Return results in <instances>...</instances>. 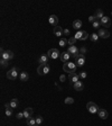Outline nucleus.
Listing matches in <instances>:
<instances>
[{
  "instance_id": "1",
  "label": "nucleus",
  "mask_w": 112,
  "mask_h": 126,
  "mask_svg": "<svg viewBox=\"0 0 112 126\" xmlns=\"http://www.w3.org/2000/svg\"><path fill=\"white\" fill-rule=\"evenodd\" d=\"M50 72V65L48 63L46 64H40L37 69V73H38L39 76H46L48 73Z\"/></svg>"
},
{
  "instance_id": "2",
  "label": "nucleus",
  "mask_w": 112,
  "mask_h": 126,
  "mask_svg": "<svg viewBox=\"0 0 112 126\" xmlns=\"http://www.w3.org/2000/svg\"><path fill=\"white\" fill-rule=\"evenodd\" d=\"M76 64L75 63H72V62H66V63H64V65H63V70L65 71V72H68V73H73L76 71Z\"/></svg>"
},
{
  "instance_id": "3",
  "label": "nucleus",
  "mask_w": 112,
  "mask_h": 126,
  "mask_svg": "<svg viewBox=\"0 0 112 126\" xmlns=\"http://www.w3.org/2000/svg\"><path fill=\"white\" fill-rule=\"evenodd\" d=\"M86 108L87 110H89V113H91V114H96V113L99 112V106L95 103H93V101H89L86 104Z\"/></svg>"
},
{
  "instance_id": "4",
  "label": "nucleus",
  "mask_w": 112,
  "mask_h": 126,
  "mask_svg": "<svg viewBox=\"0 0 112 126\" xmlns=\"http://www.w3.org/2000/svg\"><path fill=\"white\" fill-rule=\"evenodd\" d=\"M47 55H48L49 59L56 60V59H58L59 56H61V53H59V51L57 50V48H50V50L47 52Z\"/></svg>"
},
{
  "instance_id": "5",
  "label": "nucleus",
  "mask_w": 112,
  "mask_h": 126,
  "mask_svg": "<svg viewBox=\"0 0 112 126\" xmlns=\"http://www.w3.org/2000/svg\"><path fill=\"white\" fill-rule=\"evenodd\" d=\"M18 69L17 68H12L11 70H9L8 72H7V78L9 79V80H16L17 78H18Z\"/></svg>"
},
{
  "instance_id": "6",
  "label": "nucleus",
  "mask_w": 112,
  "mask_h": 126,
  "mask_svg": "<svg viewBox=\"0 0 112 126\" xmlns=\"http://www.w3.org/2000/svg\"><path fill=\"white\" fill-rule=\"evenodd\" d=\"M85 55L84 54H78L77 55V57H75V64H76V67H83L84 65V63H85Z\"/></svg>"
},
{
  "instance_id": "7",
  "label": "nucleus",
  "mask_w": 112,
  "mask_h": 126,
  "mask_svg": "<svg viewBox=\"0 0 112 126\" xmlns=\"http://www.w3.org/2000/svg\"><path fill=\"white\" fill-rule=\"evenodd\" d=\"M67 52L70 53V55L72 56V57H77V55L80 53H78V48L76 47L75 45H72V46H68V48H67Z\"/></svg>"
},
{
  "instance_id": "8",
  "label": "nucleus",
  "mask_w": 112,
  "mask_h": 126,
  "mask_svg": "<svg viewBox=\"0 0 112 126\" xmlns=\"http://www.w3.org/2000/svg\"><path fill=\"white\" fill-rule=\"evenodd\" d=\"M87 32H85V31H77V33L75 34V38L76 39H78V41H85V39L87 38Z\"/></svg>"
},
{
  "instance_id": "9",
  "label": "nucleus",
  "mask_w": 112,
  "mask_h": 126,
  "mask_svg": "<svg viewBox=\"0 0 112 126\" xmlns=\"http://www.w3.org/2000/svg\"><path fill=\"white\" fill-rule=\"evenodd\" d=\"M1 59L6 60V61H9V60H12L14 59V52L12 51H5L3 53H1Z\"/></svg>"
},
{
  "instance_id": "10",
  "label": "nucleus",
  "mask_w": 112,
  "mask_h": 126,
  "mask_svg": "<svg viewBox=\"0 0 112 126\" xmlns=\"http://www.w3.org/2000/svg\"><path fill=\"white\" fill-rule=\"evenodd\" d=\"M98 35L101 37V38H109L110 37V32L106 29V28H100L99 29Z\"/></svg>"
},
{
  "instance_id": "11",
  "label": "nucleus",
  "mask_w": 112,
  "mask_h": 126,
  "mask_svg": "<svg viewBox=\"0 0 112 126\" xmlns=\"http://www.w3.org/2000/svg\"><path fill=\"white\" fill-rule=\"evenodd\" d=\"M100 23H101V25L103 26V27H110V25H111V19H110L109 17H106V16H104V17H102L100 19Z\"/></svg>"
},
{
  "instance_id": "12",
  "label": "nucleus",
  "mask_w": 112,
  "mask_h": 126,
  "mask_svg": "<svg viewBox=\"0 0 112 126\" xmlns=\"http://www.w3.org/2000/svg\"><path fill=\"white\" fill-rule=\"evenodd\" d=\"M70 57H71V55L68 52H63V53H61V56H59V59H61V61L63 63L70 62Z\"/></svg>"
},
{
  "instance_id": "13",
  "label": "nucleus",
  "mask_w": 112,
  "mask_h": 126,
  "mask_svg": "<svg viewBox=\"0 0 112 126\" xmlns=\"http://www.w3.org/2000/svg\"><path fill=\"white\" fill-rule=\"evenodd\" d=\"M54 34H55V36L61 37L64 35V29L61 26H56V27H54Z\"/></svg>"
},
{
  "instance_id": "14",
  "label": "nucleus",
  "mask_w": 112,
  "mask_h": 126,
  "mask_svg": "<svg viewBox=\"0 0 112 126\" xmlns=\"http://www.w3.org/2000/svg\"><path fill=\"white\" fill-rule=\"evenodd\" d=\"M48 22H49L50 25L53 26H57V24H58V18H57V16L56 15H50L49 18H48Z\"/></svg>"
},
{
  "instance_id": "15",
  "label": "nucleus",
  "mask_w": 112,
  "mask_h": 126,
  "mask_svg": "<svg viewBox=\"0 0 112 126\" xmlns=\"http://www.w3.org/2000/svg\"><path fill=\"white\" fill-rule=\"evenodd\" d=\"M33 108H30V107H28V108H25V110H24V117L26 118V119H28V118L33 117Z\"/></svg>"
},
{
  "instance_id": "16",
  "label": "nucleus",
  "mask_w": 112,
  "mask_h": 126,
  "mask_svg": "<svg viewBox=\"0 0 112 126\" xmlns=\"http://www.w3.org/2000/svg\"><path fill=\"white\" fill-rule=\"evenodd\" d=\"M78 74L77 73H75V72H73V73H70V76H68V79H70V81L72 82L73 84L74 83H76V82L78 81Z\"/></svg>"
},
{
  "instance_id": "17",
  "label": "nucleus",
  "mask_w": 112,
  "mask_h": 126,
  "mask_svg": "<svg viewBox=\"0 0 112 126\" xmlns=\"http://www.w3.org/2000/svg\"><path fill=\"white\" fill-rule=\"evenodd\" d=\"M98 115L99 117L101 118V119H106L108 118V116H109V114H108V112H106L105 109H102V108H100L98 112Z\"/></svg>"
},
{
  "instance_id": "18",
  "label": "nucleus",
  "mask_w": 112,
  "mask_h": 126,
  "mask_svg": "<svg viewBox=\"0 0 112 126\" xmlns=\"http://www.w3.org/2000/svg\"><path fill=\"white\" fill-rule=\"evenodd\" d=\"M19 79H20V81H22V82L28 81V79H29V74H28V72H26V71H22V72H20Z\"/></svg>"
},
{
  "instance_id": "19",
  "label": "nucleus",
  "mask_w": 112,
  "mask_h": 126,
  "mask_svg": "<svg viewBox=\"0 0 112 126\" xmlns=\"http://www.w3.org/2000/svg\"><path fill=\"white\" fill-rule=\"evenodd\" d=\"M73 88H74V90H76V91H82V90L84 89V84L82 81H77L76 83L73 84Z\"/></svg>"
},
{
  "instance_id": "20",
  "label": "nucleus",
  "mask_w": 112,
  "mask_h": 126,
  "mask_svg": "<svg viewBox=\"0 0 112 126\" xmlns=\"http://www.w3.org/2000/svg\"><path fill=\"white\" fill-rule=\"evenodd\" d=\"M5 108H6V110H5V114H6V116L7 117H10L11 115H12V108L10 107V105H9V103H7V104L5 105Z\"/></svg>"
},
{
  "instance_id": "21",
  "label": "nucleus",
  "mask_w": 112,
  "mask_h": 126,
  "mask_svg": "<svg viewBox=\"0 0 112 126\" xmlns=\"http://www.w3.org/2000/svg\"><path fill=\"white\" fill-rule=\"evenodd\" d=\"M48 60H49V57H48L47 54H43V55H40L38 62L40 64H46V63H48Z\"/></svg>"
},
{
  "instance_id": "22",
  "label": "nucleus",
  "mask_w": 112,
  "mask_h": 126,
  "mask_svg": "<svg viewBox=\"0 0 112 126\" xmlns=\"http://www.w3.org/2000/svg\"><path fill=\"white\" fill-rule=\"evenodd\" d=\"M94 17H95V19H96V20H98V19H101L102 17H104L103 10H102V9H96V11L94 12Z\"/></svg>"
},
{
  "instance_id": "23",
  "label": "nucleus",
  "mask_w": 112,
  "mask_h": 126,
  "mask_svg": "<svg viewBox=\"0 0 112 126\" xmlns=\"http://www.w3.org/2000/svg\"><path fill=\"white\" fill-rule=\"evenodd\" d=\"M9 105H10V107L14 109V108H17V107H18L19 101H18V99H17V98H14V99H11V100L9 101Z\"/></svg>"
},
{
  "instance_id": "24",
  "label": "nucleus",
  "mask_w": 112,
  "mask_h": 126,
  "mask_svg": "<svg viewBox=\"0 0 112 126\" xmlns=\"http://www.w3.org/2000/svg\"><path fill=\"white\" fill-rule=\"evenodd\" d=\"M73 27L75 28V29H77V31H80V28L82 27V20L80 19H76L73 22Z\"/></svg>"
},
{
  "instance_id": "25",
  "label": "nucleus",
  "mask_w": 112,
  "mask_h": 126,
  "mask_svg": "<svg viewBox=\"0 0 112 126\" xmlns=\"http://www.w3.org/2000/svg\"><path fill=\"white\" fill-rule=\"evenodd\" d=\"M27 125L28 126H35V125H37V124H36V118H34V117L28 118V119H27Z\"/></svg>"
},
{
  "instance_id": "26",
  "label": "nucleus",
  "mask_w": 112,
  "mask_h": 126,
  "mask_svg": "<svg viewBox=\"0 0 112 126\" xmlns=\"http://www.w3.org/2000/svg\"><path fill=\"white\" fill-rule=\"evenodd\" d=\"M99 38H100V36H99L98 34H91V35H90V39H91V41H92V42H98L99 41Z\"/></svg>"
},
{
  "instance_id": "27",
  "label": "nucleus",
  "mask_w": 112,
  "mask_h": 126,
  "mask_svg": "<svg viewBox=\"0 0 112 126\" xmlns=\"http://www.w3.org/2000/svg\"><path fill=\"white\" fill-rule=\"evenodd\" d=\"M67 44H68V39L64 38V37L59 39V45H61V47H64V46H66Z\"/></svg>"
},
{
  "instance_id": "28",
  "label": "nucleus",
  "mask_w": 112,
  "mask_h": 126,
  "mask_svg": "<svg viewBox=\"0 0 112 126\" xmlns=\"http://www.w3.org/2000/svg\"><path fill=\"white\" fill-rule=\"evenodd\" d=\"M64 103H65L66 105H72L73 103H74V99H73L72 97H67V98H65Z\"/></svg>"
},
{
  "instance_id": "29",
  "label": "nucleus",
  "mask_w": 112,
  "mask_h": 126,
  "mask_svg": "<svg viewBox=\"0 0 112 126\" xmlns=\"http://www.w3.org/2000/svg\"><path fill=\"white\" fill-rule=\"evenodd\" d=\"M76 41H77V39H76L75 37H70V38H68V44H70V46H72V45H75Z\"/></svg>"
},
{
  "instance_id": "30",
  "label": "nucleus",
  "mask_w": 112,
  "mask_h": 126,
  "mask_svg": "<svg viewBox=\"0 0 112 126\" xmlns=\"http://www.w3.org/2000/svg\"><path fill=\"white\" fill-rule=\"evenodd\" d=\"M78 77H80L81 79H85V78L87 77V73L85 72V71H82V72L78 73Z\"/></svg>"
},
{
  "instance_id": "31",
  "label": "nucleus",
  "mask_w": 112,
  "mask_h": 126,
  "mask_svg": "<svg viewBox=\"0 0 112 126\" xmlns=\"http://www.w3.org/2000/svg\"><path fill=\"white\" fill-rule=\"evenodd\" d=\"M0 63H1V67H2V68H6V67H7V65L9 64V63H8V61H6V60H3V59H1V60H0Z\"/></svg>"
},
{
  "instance_id": "32",
  "label": "nucleus",
  "mask_w": 112,
  "mask_h": 126,
  "mask_svg": "<svg viewBox=\"0 0 112 126\" xmlns=\"http://www.w3.org/2000/svg\"><path fill=\"white\" fill-rule=\"evenodd\" d=\"M43 123V117L42 116H37L36 117V124L37 125H40Z\"/></svg>"
},
{
  "instance_id": "33",
  "label": "nucleus",
  "mask_w": 112,
  "mask_h": 126,
  "mask_svg": "<svg viewBox=\"0 0 112 126\" xmlns=\"http://www.w3.org/2000/svg\"><path fill=\"white\" fill-rule=\"evenodd\" d=\"M92 25H93V27L94 28H99L100 27V25H101V23L99 22V20H95L94 23H92Z\"/></svg>"
},
{
  "instance_id": "34",
  "label": "nucleus",
  "mask_w": 112,
  "mask_h": 126,
  "mask_svg": "<svg viewBox=\"0 0 112 126\" xmlns=\"http://www.w3.org/2000/svg\"><path fill=\"white\" fill-rule=\"evenodd\" d=\"M16 117L18 118V119H21V118H24V112H20V113H18L16 115Z\"/></svg>"
},
{
  "instance_id": "35",
  "label": "nucleus",
  "mask_w": 112,
  "mask_h": 126,
  "mask_svg": "<svg viewBox=\"0 0 112 126\" xmlns=\"http://www.w3.org/2000/svg\"><path fill=\"white\" fill-rule=\"evenodd\" d=\"M65 80H66V77H65L64 74H61V76H59V81H61V82H64Z\"/></svg>"
},
{
  "instance_id": "36",
  "label": "nucleus",
  "mask_w": 112,
  "mask_h": 126,
  "mask_svg": "<svg viewBox=\"0 0 112 126\" xmlns=\"http://www.w3.org/2000/svg\"><path fill=\"white\" fill-rule=\"evenodd\" d=\"M95 20H96V19H95L94 15H93V16H90V17H89V22H91V23H94Z\"/></svg>"
},
{
  "instance_id": "37",
  "label": "nucleus",
  "mask_w": 112,
  "mask_h": 126,
  "mask_svg": "<svg viewBox=\"0 0 112 126\" xmlns=\"http://www.w3.org/2000/svg\"><path fill=\"white\" fill-rule=\"evenodd\" d=\"M70 29H64V35L65 36H68V35H70Z\"/></svg>"
},
{
  "instance_id": "38",
  "label": "nucleus",
  "mask_w": 112,
  "mask_h": 126,
  "mask_svg": "<svg viewBox=\"0 0 112 126\" xmlns=\"http://www.w3.org/2000/svg\"><path fill=\"white\" fill-rule=\"evenodd\" d=\"M81 52H82L81 54H84V53H85V52H86V50H85V47H83V48H82V50H81Z\"/></svg>"
},
{
  "instance_id": "39",
  "label": "nucleus",
  "mask_w": 112,
  "mask_h": 126,
  "mask_svg": "<svg viewBox=\"0 0 112 126\" xmlns=\"http://www.w3.org/2000/svg\"><path fill=\"white\" fill-rule=\"evenodd\" d=\"M111 16H112V11H111Z\"/></svg>"
},
{
  "instance_id": "40",
  "label": "nucleus",
  "mask_w": 112,
  "mask_h": 126,
  "mask_svg": "<svg viewBox=\"0 0 112 126\" xmlns=\"http://www.w3.org/2000/svg\"><path fill=\"white\" fill-rule=\"evenodd\" d=\"M35 126H39V125H35Z\"/></svg>"
}]
</instances>
